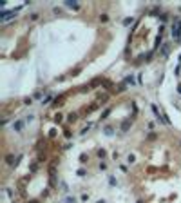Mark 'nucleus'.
Listing matches in <instances>:
<instances>
[{"instance_id":"1","label":"nucleus","mask_w":181,"mask_h":203,"mask_svg":"<svg viewBox=\"0 0 181 203\" xmlns=\"http://www.w3.org/2000/svg\"><path fill=\"white\" fill-rule=\"evenodd\" d=\"M67 203H76V200H74V198H69V200H67Z\"/></svg>"},{"instance_id":"2","label":"nucleus","mask_w":181,"mask_h":203,"mask_svg":"<svg viewBox=\"0 0 181 203\" xmlns=\"http://www.w3.org/2000/svg\"><path fill=\"white\" fill-rule=\"evenodd\" d=\"M98 203H103V201H98Z\"/></svg>"}]
</instances>
